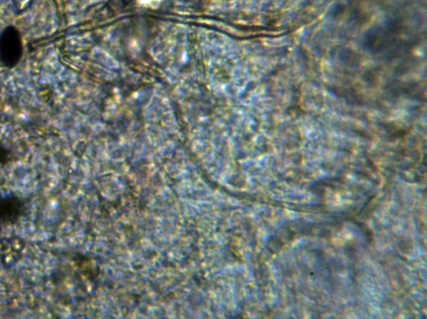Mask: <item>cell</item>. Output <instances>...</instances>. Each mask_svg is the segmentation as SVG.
<instances>
[{"instance_id": "cell-1", "label": "cell", "mask_w": 427, "mask_h": 319, "mask_svg": "<svg viewBox=\"0 0 427 319\" xmlns=\"http://www.w3.org/2000/svg\"><path fill=\"white\" fill-rule=\"evenodd\" d=\"M23 55V42L20 33L10 26L0 33V62L7 68H14Z\"/></svg>"}, {"instance_id": "cell-2", "label": "cell", "mask_w": 427, "mask_h": 319, "mask_svg": "<svg viewBox=\"0 0 427 319\" xmlns=\"http://www.w3.org/2000/svg\"><path fill=\"white\" fill-rule=\"evenodd\" d=\"M24 201L15 195L0 196V225L15 223L22 215Z\"/></svg>"}, {"instance_id": "cell-3", "label": "cell", "mask_w": 427, "mask_h": 319, "mask_svg": "<svg viewBox=\"0 0 427 319\" xmlns=\"http://www.w3.org/2000/svg\"><path fill=\"white\" fill-rule=\"evenodd\" d=\"M33 0H13V3L19 11L26 10L29 6H31Z\"/></svg>"}, {"instance_id": "cell-4", "label": "cell", "mask_w": 427, "mask_h": 319, "mask_svg": "<svg viewBox=\"0 0 427 319\" xmlns=\"http://www.w3.org/2000/svg\"><path fill=\"white\" fill-rule=\"evenodd\" d=\"M8 159V153L7 149L0 146V163L6 162Z\"/></svg>"}]
</instances>
